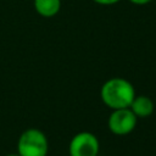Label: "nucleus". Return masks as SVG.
Wrapping results in <instances>:
<instances>
[{"label":"nucleus","instance_id":"obj_3","mask_svg":"<svg viewBox=\"0 0 156 156\" xmlns=\"http://www.w3.org/2000/svg\"><path fill=\"white\" fill-rule=\"evenodd\" d=\"M138 117L132 112L129 107L127 108H118L112 110L107 118V127L108 130L115 135H128L130 134L136 126Z\"/></svg>","mask_w":156,"mask_h":156},{"label":"nucleus","instance_id":"obj_2","mask_svg":"<svg viewBox=\"0 0 156 156\" xmlns=\"http://www.w3.org/2000/svg\"><path fill=\"white\" fill-rule=\"evenodd\" d=\"M49 151L48 138L40 129L28 128L23 130L17 141L20 156H46Z\"/></svg>","mask_w":156,"mask_h":156},{"label":"nucleus","instance_id":"obj_5","mask_svg":"<svg viewBox=\"0 0 156 156\" xmlns=\"http://www.w3.org/2000/svg\"><path fill=\"white\" fill-rule=\"evenodd\" d=\"M129 108L138 118H146L154 113L155 104L151 98L146 95H135Z\"/></svg>","mask_w":156,"mask_h":156},{"label":"nucleus","instance_id":"obj_4","mask_svg":"<svg viewBox=\"0 0 156 156\" xmlns=\"http://www.w3.org/2000/svg\"><path fill=\"white\" fill-rule=\"evenodd\" d=\"M100 144L96 135L90 132H79L69 141V156H99Z\"/></svg>","mask_w":156,"mask_h":156},{"label":"nucleus","instance_id":"obj_6","mask_svg":"<svg viewBox=\"0 0 156 156\" xmlns=\"http://www.w3.org/2000/svg\"><path fill=\"white\" fill-rule=\"evenodd\" d=\"M37 13L45 18L56 16L61 10V0H34Z\"/></svg>","mask_w":156,"mask_h":156},{"label":"nucleus","instance_id":"obj_1","mask_svg":"<svg viewBox=\"0 0 156 156\" xmlns=\"http://www.w3.org/2000/svg\"><path fill=\"white\" fill-rule=\"evenodd\" d=\"M100 98L102 102L111 110L127 108L135 98V89L129 80L115 77L107 79L102 84Z\"/></svg>","mask_w":156,"mask_h":156},{"label":"nucleus","instance_id":"obj_9","mask_svg":"<svg viewBox=\"0 0 156 156\" xmlns=\"http://www.w3.org/2000/svg\"><path fill=\"white\" fill-rule=\"evenodd\" d=\"M6 156H20V154H18V152H16V154H15V152H12V154H7Z\"/></svg>","mask_w":156,"mask_h":156},{"label":"nucleus","instance_id":"obj_8","mask_svg":"<svg viewBox=\"0 0 156 156\" xmlns=\"http://www.w3.org/2000/svg\"><path fill=\"white\" fill-rule=\"evenodd\" d=\"M128 1H130L134 5H146V4H149L152 0H128Z\"/></svg>","mask_w":156,"mask_h":156},{"label":"nucleus","instance_id":"obj_7","mask_svg":"<svg viewBox=\"0 0 156 156\" xmlns=\"http://www.w3.org/2000/svg\"><path fill=\"white\" fill-rule=\"evenodd\" d=\"M93 1L99 5H115L121 0H93Z\"/></svg>","mask_w":156,"mask_h":156}]
</instances>
